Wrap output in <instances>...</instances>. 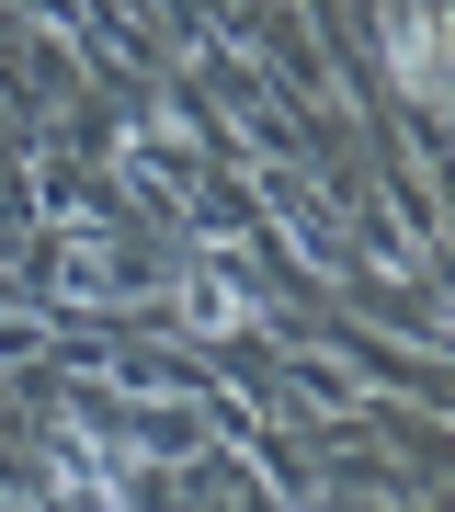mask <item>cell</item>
Returning a JSON list of instances; mask_svg holds the SVG:
<instances>
[{
	"label": "cell",
	"instance_id": "cell-1",
	"mask_svg": "<svg viewBox=\"0 0 455 512\" xmlns=\"http://www.w3.org/2000/svg\"><path fill=\"white\" fill-rule=\"evenodd\" d=\"M387 69L410 80V103H444V12L433 0H387Z\"/></svg>",
	"mask_w": 455,
	"mask_h": 512
}]
</instances>
